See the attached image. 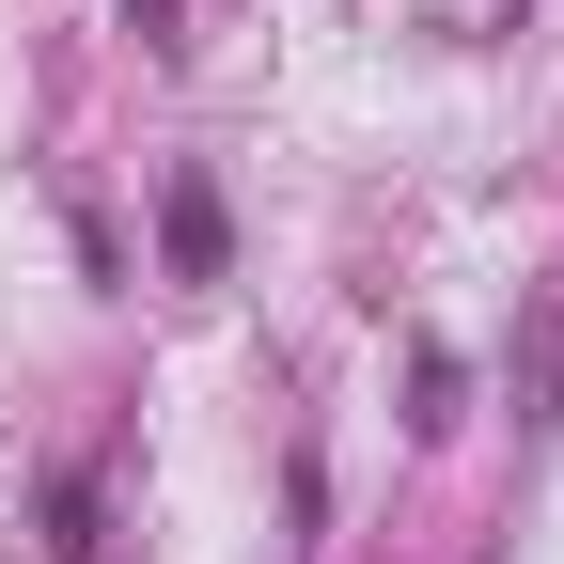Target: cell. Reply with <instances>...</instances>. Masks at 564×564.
Segmentation results:
<instances>
[{
	"label": "cell",
	"mask_w": 564,
	"mask_h": 564,
	"mask_svg": "<svg viewBox=\"0 0 564 564\" xmlns=\"http://www.w3.org/2000/svg\"><path fill=\"white\" fill-rule=\"evenodd\" d=\"M158 267H173V282H220V267H236V220H220V188H204V173L158 188Z\"/></svg>",
	"instance_id": "cell-1"
},
{
	"label": "cell",
	"mask_w": 564,
	"mask_h": 564,
	"mask_svg": "<svg viewBox=\"0 0 564 564\" xmlns=\"http://www.w3.org/2000/svg\"><path fill=\"white\" fill-rule=\"evenodd\" d=\"M470 408V361H455V345H423V361H408V423H455Z\"/></svg>",
	"instance_id": "cell-2"
},
{
	"label": "cell",
	"mask_w": 564,
	"mask_h": 564,
	"mask_svg": "<svg viewBox=\"0 0 564 564\" xmlns=\"http://www.w3.org/2000/svg\"><path fill=\"white\" fill-rule=\"evenodd\" d=\"M47 533H63V564H95V486H79V470L47 486Z\"/></svg>",
	"instance_id": "cell-3"
},
{
	"label": "cell",
	"mask_w": 564,
	"mask_h": 564,
	"mask_svg": "<svg viewBox=\"0 0 564 564\" xmlns=\"http://www.w3.org/2000/svg\"><path fill=\"white\" fill-rule=\"evenodd\" d=\"M126 32H141V47H188V32H173V0H126Z\"/></svg>",
	"instance_id": "cell-4"
}]
</instances>
